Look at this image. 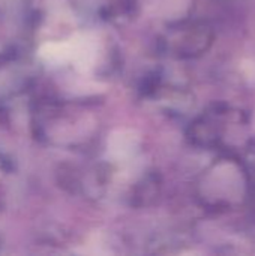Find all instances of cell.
<instances>
[{"instance_id": "cell-1", "label": "cell", "mask_w": 255, "mask_h": 256, "mask_svg": "<svg viewBox=\"0 0 255 256\" xmlns=\"http://www.w3.org/2000/svg\"><path fill=\"white\" fill-rule=\"evenodd\" d=\"M140 148V136L129 129L113 132L107 142V154L114 162H128L135 158Z\"/></svg>"}, {"instance_id": "cell-2", "label": "cell", "mask_w": 255, "mask_h": 256, "mask_svg": "<svg viewBox=\"0 0 255 256\" xmlns=\"http://www.w3.org/2000/svg\"><path fill=\"white\" fill-rule=\"evenodd\" d=\"M71 62L77 69L86 72L93 68L98 58V40L89 33L75 34L69 39Z\"/></svg>"}, {"instance_id": "cell-3", "label": "cell", "mask_w": 255, "mask_h": 256, "mask_svg": "<svg viewBox=\"0 0 255 256\" xmlns=\"http://www.w3.org/2000/svg\"><path fill=\"white\" fill-rule=\"evenodd\" d=\"M39 56L50 64H63L71 62L69 40L65 42H48L39 48Z\"/></svg>"}, {"instance_id": "cell-4", "label": "cell", "mask_w": 255, "mask_h": 256, "mask_svg": "<svg viewBox=\"0 0 255 256\" xmlns=\"http://www.w3.org/2000/svg\"><path fill=\"white\" fill-rule=\"evenodd\" d=\"M189 0H152L150 9L159 18H179L186 12Z\"/></svg>"}]
</instances>
